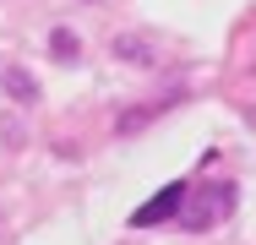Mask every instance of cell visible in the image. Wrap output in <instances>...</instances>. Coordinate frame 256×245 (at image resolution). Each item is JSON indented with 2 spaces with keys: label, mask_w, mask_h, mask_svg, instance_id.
<instances>
[{
  "label": "cell",
  "mask_w": 256,
  "mask_h": 245,
  "mask_svg": "<svg viewBox=\"0 0 256 245\" xmlns=\"http://www.w3.org/2000/svg\"><path fill=\"white\" fill-rule=\"evenodd\" d=\"M50 54L60 60V66H76V54H82V38H76L71 28H54V33H50Z\"/></svg>",
  "instance_id": "8992f818"
},
{
  "label": "cell",
  "mask_w": 256,
  "mask_h": 245,
  "mask_svg": "<svg viewBox=\"0 0 256 245\" xmlns=\"http://www.w3.org/2000/svg\"><path fill=\"white\" fill-rule=\"evenodd\" d=\"M0 88H6V98L11 104H38V82H33V71H22V66H0Z\"/></svg>",
  "instance_id": "277c9868"
},
{
  "label": "cell",
  "mask_w": 256,
  "mask_h": 245,
  "mask_svg": "<svg viewBox=\"0 0 256 245\" xmlns=\"http://www.w3.org/2000/svg\"><path fill=\"white\" fill-rule=\"evenodd\" d=\"M109 60H120V66H136V71H148L158 54H153V44H148L142 33H114V38H109Z\"/></svg>",
  "instance_id": "7a4b0ae2"
},
{
  "label": "cell",
  "mask_w": 256,
  "mask_h": 245,
  "mask_svg": "<svg viewBox=\"0 0 256 245\" xmlns=\"http://www.w3.org/2000/svg\"><path fill=\"white\" fill-rule=\"evenodd\" d=\"M180 207H186V186L174 180V186H164V191H158L153 202H142V207L131 212V224H136V229H148V224H169V218H174Z\"/></svg>",
  "instance_id": "6da1fadb"
},
{
  "label": "cell",
  "mask_w": 256,
  "mask_h": 245,
  "mask_svg": "<svg viewBox=\"0 0 256 245\" xmlns=\"http://www.w3.org/2000/svg\"><path fill=\"white\" fill-rule=\"evenodd\" d=\"M0 136H6V147H22V126H16V114H0Z\"/></svg>",
  "instance_id": "52a82bcc"
},
{
  "label": "cell",
  "mask_w": 256,
  "mask_h": 245,
  "mask_svg": "<svg viewBox=\"0 0 256 245\" xmlns=\"http://www.w3.org/2000/svg\"><path fill=\"white\" fill-rule=\"evenodd\" d=\"M229 202H234V191H229V186H218V191H212V202H202V196H196V202L186 207V224H191V229H207V224H218V218L229 212Z\"/></svg>",
  "instance_id": "3957f363"
},
{
  "label": "cell",
  "mask_w": 256,
  "mask_h": 245,
  "mask_svg": "<svg viewBox=\"0 0 256 245\" xmlns=\"http://www.w3.org/2000/svg\"><path fill=\"white\" fill-rule=\"evenodd\" d=\"M88 6H98V0H88Z\"/></svg>",
  "instance_id": "ba28073f"
},
{
  "label": "cell",
  "mask_w": 256,
  "mask_h": 245,
  "mask_svg": "<svg viewBox=\"0 0 256 245\" xmlns=\"http://www.w3.org/2000/svg\"><path fill=\"white\" fill-rule=\"evenodd\" d=\"M158 114H164V104H131V109L114 120V136H136L142 126H153Z\"/></svg>",
  "instance_id": "5b68a950"
}]
</instances>
